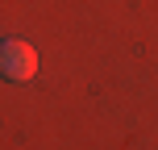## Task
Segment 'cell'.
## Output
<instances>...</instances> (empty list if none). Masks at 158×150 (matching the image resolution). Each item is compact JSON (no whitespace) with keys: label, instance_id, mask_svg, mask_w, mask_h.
Wrapping results in <instances>:
<instances>
[{"label":"cell","instance_id":"1","mask_svg":"<svg viewBox=\"0 0 158 150\" xmlns=\"http://www.w3.org/2000/svg\"><path fill=\"white\" fill-rule=\"evenodd\" d=\"M38 75V50L21 38H4L0 42V79L4 84H25Z\"/></svg>","mask_w":158,"mask_h":150}]
</instances>
